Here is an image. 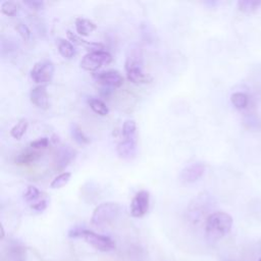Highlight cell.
Masks as SVG:
<instances>
[{"instance_id":"cell-12","label":"cell","mask_w":261,"mask_h":261,"mask_svg":"<svg viewBox=\"0 0 261 261\" xmlns=\"http://www.w3.org/2000/svg\"><path fill=\"white\" fill-rule=\"evenodd\" d=\"M118 154L123 159H133L137 154V140L123 139L117 147Z\"/></svg>"},{"instance_id":"cell-32","label":"cell","mask_w":261,"mask_h":261,"mask_svg":"<svg viewBox=\"0 0 261 261\" xmlns=\"http://www.w3.org/2000/svg\"><path fill=\"white\" fill-rule=\"evenodd\" d=\"M258 261H261V258H260V259H259V260H258Z\"/></svg>"},{"instance_id":"cell-23","label":"cell","mask_w":261,"mask_h":261,"mask_svg":"<svg viewBox=\"0 0 261 261\" xmlns=\"http://www.w3.org/2000/svg\"><path fill=\"white\" fill-rule=\"evenodd\" d=\"M231 101L237 109H244L247 107L248 102H249V98L245 93L236 92L231 96Z\"/></svg>"},{"instance_id":"cell-17","label":"cell","mask_w":261,"mask_h":261,"mask_svg":"<svg viewBox=\"0 0 261 261\" xmlns=\"http://www.w3.org/2000/svg\"><path fill=\"white\" fill-rule=\"evenodd\" d=\"M18 40L14 38H2L1 39V54L2 56H9L11 54H15L19 49Z\"/></svg>"},{"instance_id":"cell-14","label":"cell","mask_w":261,"mask_h":261,"mask_svg":"<svg viewBox=\"0 0 261 261\" xmlns=\"http://www.w3.org/2000/svg\"><path fill=\"white\" fill-rule=\"evenodd\" d=\"M74 24H76L77 33L80 36H88L97 28L96 24L94 22L85 18H77L76 22H74Z\"/></svg>"},{"instance_id":"cell-10","label":"cell","mask_w":261,"mask_h":261,"mask_svg":"<svg viewBox=\"0 0 261 261\" xmlns=\"http://www.w3.org/2000/svg\"><path fill=\"white\" fill-rule=\"evenodd\" d=\"M76 157V151L69 146V145H63L60 146L54 156V166L55 168L58 170H64L71 161Z\"/></svg>"},{"instance_id":"cell-16","label":"cell","mask_w":261,"mask_h":261,"mask_svg":"<svg viewBox=\"0 0 261 261\" xmlns=\"http://www.w3.org/2000/svg\"><path fill=\"white\" fill-rule=\"evenodd\" d=\"M57 49L58 52L61 54V56L65 58H71L76 51H74V47L72 43L70 40L60 38L57 40Z\"/></svg>"},{"instance_id":"cell-8","label":"cell","mask_w":261,"mask_h":261,"mask_svg":"<svg viewBox=\"0 0 261 261\" xmlns=\"http://www.w3.org/2000/svg\"><path fill=\"white\" fill-rule=\"evenodd\" d=\"M93 78L98 82L107 87H120L123 84V77L119 71L115 70L102 71L93 73Z\"/></svg>"},{"instance_id":"cell-19","label":"cell","mask_w":261,"mask_h":261,"mask_svg":"<svg viewBox=\"0 0 261 261\" xmlns=\"http://www.w3.org/2000/svg\"><path fill=\"white\" fill-rule=\"evenodd\" d=\"M28 125L29 123H28V120L26 119H20L10 130V135L14 137L15 139L21 140L22 137L24 135V133H26V131L28 129Z\"/></svg>"},{"instance_id":"cell-2","label":"cell","mask_w":261,"mask_h":261,"mask_svg":"<svg viewBox=\"0 0 261 261\" xmlns=\"http://www.w3.org/2000/svg\"><path fill=\"white\" fill-rule=\"evenodd\" d=\"M233 228V217L223 211L210 214L205 222V233L209 240L216 241L227 236Z\"/></svg>"},{"instance_id":"cell-1","label":"cell","mask_w":261,"mask_h":261,"mask_svg":"<svg viewBox=\"0 0 261 261\" xmlns=\"http://www.w3.org/2000/svg\"><path fill=\"white\" fill-rule=\"evenodd\" d=\"M125 68L129 81L134 84H145L152 80L143 71V54L141 47L138 45H133L129 48Z\"/></svg>"},{"instance_id":"cell-25","label":"cell","mask_w":261,"mask_h":261,"mask_svg":"<svg viewBox=\"0 0 261 261\" xmlns=\"http://www.w3.org/2000/svg\"><path fill=\"white\" fill-rule=\"evenodd\" d=\"M71 177V172H68V171H65V172H61L60 175H58L57 177H55L51 184H50V187L52 189H59L61 187H64L65 185H67L70 181Z\"/></svg>"},{"instance_id":"cell-26","label":"cell","mask_w":261,"mask_h":261,"mask_svg":"<svg viewBox=\"0 0 261 261\" xmlns=\"http://www.w3.org/2000/svg\"><path fill=\"white\" fill-rule=\"evenodd\" d=\"M19 9V3L15 1H3L1 3V11L6 16H15Z\"/></svg>"},{"instance_id":"cell-9","label":"cell","mask_w":261,"mask_h":261,"mask_svg":"<svg viewBox=\"0 0 261 261\" xmlns=\"http://www.w3.org/2000/svg\"><path fill=\"white\" fill-rule=\"evenodd\" d=\"M205 171V166L202 163H194L186 166L180 175V181L183 184H192L200 179Z\"/></svg>"},{"instance_id":"cell-3","label":"cell","mask_w":261,"mask_h":261,"mask_svg":"<svg viewBox=\"0 0 261 261\" xmlns=\"http://www.w3.org/2000/svg\"><path fill=\"white\" fill-rule=\"evenodd\" d=\"M121 207L119 203L116 202H105L98 205L91 217V222L93 226H104L113 222L120 214Z\"/></svg>"},{"instance_id":"cell-24","label":"cell","mask_w":261,"mask_h":261,"mask_svg":"<svg viewBox=\"0 0 261 261\" xmlns=\"http://www.w3.org/2000/svg\"><path fill=\"white\" fill-rule=\"evenodd\" d=\"M261 5V1L259 0H241L238 2V8L243 12H253L259 8Z\"/></svg>"},{"instance_id":"cell-6","label":"cell","mask_w":261,"mask_h":261,"mask_svg":"<svg viewBox=\"0 0 261 261\" xmlns=\"http://www.w3.org/2000/svg\"><path fill=\"white\" fill-rule=\"evenodd\" d=\"M54 65L51 60L43 59L36 63L31 70V78L39 85H46L52 80Z\"/></svg>"},{"instance_id":"cell-5","label":"cell","mask_w":261,"mask_h":261,"mask_svg":"<svg viewBox=\"0 0 261 261\" xmlns=\"http://www.w3.org/2000/svg\"><path fill=\"white\" fill-rule=\"evenodd\" d=\"M87 243L91 245L96 250L101 252H109L116 249L115 241L109 238L108 236L99 235L89 230H84L82 233V237Z\"/></svg>"},{"instance_id":"cell-18","label":"cell","mask_w":261,"mask_h":261,"mask_svg":"<svg viewBox=\"0 0 261 261\" xmlns=\"http://www.w3.org/2000/svg\"><path fill=\"white\" fill-rule=\"evenodd\" d=\"M88 104L91 107V109L94 111V113H96L97 115L101 116V117L107 116L108 113H109V109L106 106V104L102 100H100V99H98V98L90 97L88 99Z\"/></svg>"},{"instance_id":"cell-15","label":"cell","mask_w":261,"mask_h":261,"mask_svg":"<svg viewBox=\"0 0 261 261\" xmlns=\"http://www.w3.org/2000/svg\"><path fill=\"white\" fill-rule=\"evenodd\" d=\"M40 156H41V153L38 151L26 150L20 153L19 155H17V157L15 158V163L20 166L29 165L31 163H34V161H36L38 158H40Z\"/></svg>"},{"instance_id":"cell-4","label":"cell","mask_w":261,"mask_h":261,"mask_svg":"<svg viewBox=\"0 0 261 261\" xmlns=\"http://www.w3.org/2000/svg\"><path fill=\"white\" fill-rule=\"evenodd\" d=\"M113 60V56L105 50H99L87 53L81 60V68L88 71H96L104 65H108Z\"/></svg>"},{"instance_id":"cell-27","label":"cell","mask_w":261,"mask_h":261,"mask_svg":"<svg viewBox=\"0 0 261 261\" xmlns=\"http://www.w3.org/2000/svg\"><path fill=\"white\" fill-rule=\"evenodd\" d=\"M16 30L18 31V33L21 35L22 38L24 41H29L32 38V32L29 29V27L27 26L26 24L24 23H18L17 26H16Z\"/></svg>"},{"instance_id":"cell-22","label":"cell","mask_w":261,"mask_h":261,"mask_svg":"<svg viewBox=\"0 0 261 261\" xmlns=\"http://www.w3.org/2000/svg\"><path fill=\"white\" fill-rule=\"evenodd\" d=\"M136 131H137V126H136V122L133 119H128L123 122L122 131H121L123 139L135 140L136 139Z\"/></svg>"},{"instance_id":"cell-13","label":"cell","mask_w":261,"mask_h":261,"mask_svg":"<svg viewBox=\"0 0 261 261\" xmlns=\"http://www.w3.org/2000/svg\"><path fill=\"white\" fill-rule=\"evenodd\" d=\"M68 37L71 42L74 43V44H78L81 46H84L87 50H89L90 52L93 51H99V50H102L104 49V45L102 43H99V42H89L87 40H84L83 38H81L80 35H77L76 33H73L71 31H68L67 32Z\"/></svg>"},{"instance_id":"cell-28","label":"cell","mask_w":261,"mask_h":261,"mask_svg":"<svg viewBox=\"0 0 261 261\" xmlns=\"http://www.w3.org/2000/svg\"><path fill=\"white\" fill-rule=\"evenodd\" d=\"M49 142H50V140H49L47 137H42V138H39V139L31 142L30 146L34 149H44V148L48 147Z\"/></svg>"},{"instance_id":"cell-29","label":"cell","mask_w":261,"mask_h":261,"mask_svg":"<svg viewBox=\"0 0 261 261\" xmlns=\"http://www.w3.org/2000/svg\"><path fill=\"white\" fill-rule=\"evenodd\" d=\"M47 205H48V201H47L46 198H41L40 200H38L37 202L30 204L32 209H34L36 211H39V213H42V211H44L46 209Z\"/></svg>"},{"instance_id":"cell-30","label":"cell","mask_w":261,"mask_h":261,"mask_svg":"<svg viewBox=\"0 0 261 261\" xmlns=\"http://www.w3.org/2000/svg\"><path fill=\"white\" fill-rule=\"evenodd\" d=\"M24 4L27 5L31 9L39 10L43 8L44 1H40V0H28V1H24Z\"/></svg>"},{"instance_id":"cell-31","label":"cell","mask_w":261,"mask_h":261,"mask_svg":"<svg viewBox=\"0 0 261 261\" xmlns=\"http://www.w3.org/2000/svg\"><path fill=\"white\" fill-rule=\"evenodd\" d=\"M4 235H5V233H4V229H3V227L1 226V239L4 238Z\"/></svg>"},{"instance_id":"cell-11","label":"cell","mask_w":261,"mask_h":261,"mask_svg":"<svg viewBox=\"0 0 261 261\" xmlns=\"http://www.w3.org/2000/svg\"><path fill=\"white\" fill-rule=\"evenodd\" d=\"M31 101L37 107L47 109L49 107V98L46 85H38L34 87L30 93Z\"/></svg>"},{"instance_id":"cell-7","label":"cell","mask_w":261,"mask_h":261,"mask_svg":"<svg viewBox=\"0 0 261 261\" xmlns=\"http://www.w3.org/2000/svg\"><path fill=\"white\" fill-rule=\"evenodd\" d=\"M150 204V194L148 191L142 190L137 193L131 202V214L134 217H142L144 216L149 209Z\"/></svg>"},{"instance_id":"cell-21","label":"cell","mask_w":261,"mask_h":261,"mask_svg":"<svg viewBox=\"0 0 261 261\" xmlns=\"http://www.w3.org/2000/svg\"><path fill=\"white\" fill-rule=\"evenodd\" d=\"M42 193L41 191L35 187V186H28L26 192L24 193V199L26 200L27 202H29L30 204H33L35 202H37L38 200L42 198Z\"/></svg>"},{"instance_id":"cell-20","label":"cell","mask_w":261,"mask_h":261,"mask_svg":"<svg viewBox=\"0 0 261 261\" xmlns=\"http://www.w3.org/2000/svg\"><path fill=\"white\" fill-rule=\"evenodd\" d=\"M71 135L77 143L79 144H88L90 142V139L87 137L82 129L77 125V123H71Z\"/></svg>"}]
</instances>
